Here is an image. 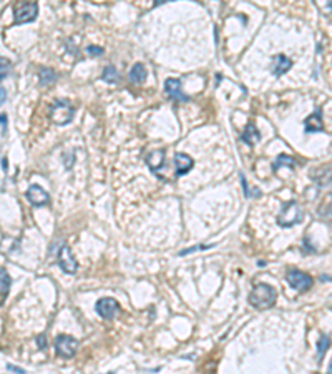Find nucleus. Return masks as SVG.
<instances>
[{
	"label": "nucleus",
	"instance_id": "nucleus-1",
	"mask_svg": "<svg viewBox=\"0 0 332 374\" xmlns=\"http://www.w3.org/2000/svg\"><path fill=\"white\" fill-rule=\"evenodd\" d=\"M276 289L266 283H259L252 288L249 294V304L254 306L256 309H269L276 303Z\"/></svg>",
	"mask_w": 332,
	"mask_h": 374
},
{
	"label": "nucleus",
	"instance_id": "nucleus-2",
	"mask_svg": "<svg viewBox=\"0 0 332 374\" xmlns=\"http://www.w3.org/2000/svg\"><path fill=\"white\" fill-rule=\"evenodd\" d=\"M302 220H304V211H302L299 203L294 200L284 203L279 215H277V223H279L282 228H291L297 225V223H301Z\"/></svg>",
	"mask_w": 332,
	"mask_h": 374
},
{
	"label": "nucleus",
	"instance_id": "nucleus-3",
	"mask_svg": "<svg viewBox=\"0 0 332 374\" xmlns=\"http://www.w3.org/2000/svg\"><path fill=\"white\" fill-rule=\"evenodd\" d=\"M73 115H75V108L68 100H55L50 105V120L55 125L70 123Z\"/></svg>",
	"mask_w": 332,
	"mask_h": 374
},
{
	"label": "nucleus",
	"instance_id": "nucleus-4",
	"mask_svg": "<svg viewBox=\"0 0 332 374\" xmlns=\"http://www.w3.org/2000/svg\"><path fill=\"white\" fill-rule=\"evenodd\" d=\"M37 13H38V5L35 2H22L13 8V18H15L17 25L35 20Z\"/></svg>",
	"mask_w": 332,
	"mask_h": 374
},
{
	"label": "nucleus",
	"instance_id": "nucleus-5",
	"mask_svg": "<svg viewBox=\"0 0 332 374\" xmlns=\"http://www.w3.org/2000/svg\"><path fill=\"white\" fill-rule=\"evenodd\" d=\"M286 280H287V283H289L291 288L297 289L299 293H304V291L312 288V278L307 273H304V271L287 270Z\"/></svg>",
	"mask_w": 332,
	"mask_h": 374
},
{
	"label": "nucleus",
	"instance_id": "nucleus-6",
	"mask_svg": "<svg viewBox=\"0 0 332 374\" xmlns=\"http://www.w3.org/2000/svg\"><path fill=\"white\" fill-rule=\"evenodd\" d=\"M78 349V339L68 336V334H60L55 339V351L62 358H73Z\"/></svg>",
	"mask_w": 332,
	"mask_h": 374
},
{
	"label": "nucleus",
	"instance_id": "nucleus-7",
	"mask_svg": "<svg viewBox=\"0 0 332 374\" xmlns=\"http://www.w3.org/2000/svg\"><path fill=\"white\" fill-rule=\"evenodd\" d=\"M58 265L60 268L68 275H75L78 270V263L75 260V256L72 255V250L68 245H63L58 251Z\"/></svg>",
	"mask_w": 332,
	"mask_h": 374
},
{
	"label": "nucleus",
	"instance_id": "nucleus-8",
	"mask_svg": "<svg viewBox=\"0 0 332 374\" xmlns=\"http://www.w3.org/2000/svg\"><path fill=\"white\" fill-rule=\"evenodd\" d=\"M120 311L118 301L113 298H101L96 301V313L103 319H113Z\"/></svg>",
	"mask_w": 332,
	"mask_h": 374
},
{
	"label": "nucleus",
	"instance_id": "nucleus-9",
	"mask_svg": "<svg viewBox=\"0 0 332 374\" xmlns=\"http://www.w3.org/2000/svg\"><path fill=\"white\" fill-rule=\"evenodd\" d=\"M25 195H27V200L30 201L33 206H43V205H48V201H50V195H48L42 187H38V185H32Z\"/></svg>",
	"mask_w": 332,
	"mask_h": 374
},
{
	"label": "nucleus",
	"instance_id": "nucleus-10",
	"mask_svg": "<svg viewBox=\"0 0 332 374\" xmlns=\"http://www.w3.org/2000/svg\"><path fill=\"white\" fill-rule=\"evenodd\" d=\"M165 92L169 95V98L176 100V101H188L189 96L186 94H183L181 90V80L178 79H166L165 82Z\"/></svg>",
	"mask_w": 332,
	"mask_h": 374
},
{
	"label": "nucleus",
	"instance_id": "nucleus-11",
	"mask_svg": "<svg viewBox=\"0 0 332 374\" xmlns=\"http://www.w3.org/2000/svg\"><path fill=\"white\" fill-rule=\"evenodd\" d=\"M165 158H166L165 150H153V152L146 157V165H148L153 173H156L158 177H163V175H161V168L165 167Z\"/></svg>",
	"mask_w": 332,
	"mask_h": 374
},
{
	"label": "nucleus",
	"instance_id": "nucleus-12",
	"mask_svg": "<svg viewBox=\"0 0 332 374\" xmlns=\"http://www.w3.org/2000/svg\"><path fill=\"white\" fill-rule=\"evenodd\" d=\"M304 130H306V133H316V132H322V130H324V123H322V108H321V106H317L314 113L309 115L304 120Z\"/></svg>",
	"mask_w": 332,
	"mask_h": 374
},
{
	"label": "nucleus",
	"instance_id": "nucleus-13",
	"mask_svg": "<svg viewBox=\"0 0 332 374\" xmlns=\"http://www.w3.org/2000/svg\"><path fill=\"white\" fill-rule=\"evenodd\" d=\"M194 167V162L193 158L189 157L186 153H176L174 155V168H176V177H183V175H186L189 170Z\"/></svg>",
	"mask_w": 332,
	"mask_h": 374
},
{
	"label": "nucleus",
	"instance_id": "nucleus-14",
	"mask_svg": "<svg viewBox=\"0 0 332 374\" xmlns=\"http://www.w3.org/2000/svg\"><path fill=\"white\" fill-rule=\"evenodd\" d=\"M292 67V60L287 58L286 55H274L272 57V75L274 77H281L284 75L287 70Z\"/></svg>",
	"mask_w": 332,
	"mask_h": 374
},
{
	"label": "nucleus",
	"instance_id": "nucleus-15",
	"mask_svg": "<svg viewBox=\"0 0 332 374\" xmlns=\"http://www.w3.org/2000/svg\"><path fill=\"white\" fill-rule=\"evenodd\" d=\"M241 138H243L244 143L249 145V147H254V143L259 142V140H261V133H259V130L256 128V125L252 123V121H249Z\"/></svg>",
	"mask_w": 332,
	"mask_h": 374
},
{
	"label": "nucleus",
	"instance_id": "nucleus-16",
	"mask_svg": "<svg viewBox=\"0 0 332 374\" xmlns=\"http://www.w3.org/2000/svg\"><path fill=\"white\" fill-rule=\"evenodd\" d=\"M146 77H148V72H146L143 64H135L133 69L130 70V80L133 82V84H143L146 80Z\"/></svg>",
	"mask_w": 332,
	"mask_h": 374
},
{
	"label": "nucleus",
	"instance_id": "nucleus-17",
	"mask_svg": "<svg viewBox=\"0 0 332 374\" xmlns=\"http://www.w3.org/2000/svg\"><path fill=\"white\" fill-rule=\"evenodd\" d=\"M38 80H40L42 87H50L57 82V74L52 69H40L38 72Z\"/></svg>",
	"mask_w": 332,
	"mask_h": 374
},
{
	"label": "nucleus",
	"instance_id": "nucleus-18",
	"mask_svg": "<svg viewBox=\"0 0 332 374\" xmlns=\"http://www.w3.org/2000/svg\"><path fill=\"white\" fill-rule=\"evenodd\" d=\"M296 165H297V162H296L294 158L289 157V155H284V153H282V155H279V157L276 158V162L272 163V170H274V172H277V170H279L281 167H289V168H294Z\"/></svg>",
	"mask_w": 332,
	"mask_h": 374
},
{
	"label": "nucleus",
	"instance_id": "nucleus-19",
	"mask_svg": "<svg viewBox=\"0 0 332 374\" xmlns=\"http://www.w3.org/2000/svg\"><path fill=\"white\" fill-rule=\"evenodd\" d=\"M101 80L106 84H118L120 82V74L115 67H105L103 74H101Z\"/></svg>",
	"mask_w": 332,
	"mask_h": 374
},
{
	"label": "nucleus",
	"instance_id": "nucleus-20",
	"mask_svg": "<svg viewBox=\"0 0 332 374\" xmlns=\"http://www.w3.org/2000/svg\"><path fill=\"white\" fill-rule=\"evenodd\" d=\"M329 346H331V338L327 336V334H321L319 341H317V358L319 359L324 358V354L327 353Z\"/></svg>",
	"mask_w": 332,
	"mask_h": 374
},
{
	"label": "nucleus",
	"instance_id": "nucleus-21",
	"mask_svg": "<svg viewBox=\"0 0 332 374\" xmlns=\"http://www.w3.org/2000/svg\"><path fill=\"white\" fill-rule=\"evenodd\" d=\"M0 276H2V299H5V296L8 293V288H10V276H8L5 268L0 270Z\"/></svg>",
	"mask_w": 332,
	"mask_h": 374
},
{
	"label": "nucleus",
	"instance_id": "nucleus-22",
	"mask_svg": "<svg viewBox=\"0 0 332 374\" xmlns=\"http://www.w3.org/2000/svg\"><path fill=\"white\" fill-rule=\"evenodd\" d=\"M208 248H213V246H204V245H201V246H191V248H186V250L179 251V256H184V255L193 253V251H198V250H208Z\"/></svg>",
	"mask_w": 332,
	"mask_h": 374
},
{
	"label": "nucleus",
	"instance_id": "nucleus-23",
	"mask_svg": "<svg viewBox=\"0 0 332 374\" xmlns=\"http://www.w3.org/2000/svg\"><path fill=\"white\" fill-rule=\"evenodd\" d=\"M241 183H243V191H244V196L246 198H251L252 193H251V188L248 187V182L244 180V175L241 173Z\"/></svg>",
	"mask_w": 332,
	"mask_h": 374
},
{
	"label": "nucleus",
	"instance_id": "nucleus-24",
	"mask_svg": "<svg viewBox=\"0 0 332 374\" xmlns=\"http://www.w3.org/2000/svg\"><path fill=\"white\" fill-rule=\"evenodd\" d=\"M86 50H88L90 55H93V57H98V55H101V53H103V48H101V47H95V45H90L88 48H86Z\"/></svg>",
	"mask_w": 332,
	"mask_h": 374
},
{
	"label": "nucleus",
	"instance_id": "nucleus-25",
	"mask_svg": "<svg viewBox=\"0 0 332 374\" xmlns=\"http://www.w3.org/2000/svg\"><path fill=\"white\" fill-rule=\"evenodd\" d=\"M0 62H2V80H3L7 77V74H8V67H10V64H8L5 58H2Z\"/></svg>",
	"mask_w": 332,
	"mask_h": 374
},
{
	"label": "nucleus",
	"instance_id": "nucleus-26",
	"mask_svg": "<svg viewBox=\"0 0 332 374\" xmlns=\"http://www.w3.org/2000/svg\"><path fill=\"white\" fill-rule=\"evenodd\" d=\"M0 120H2V137H5V135H7V115L2 113Z\"/></svg>",
	"mask_w": 332,
	"mask_h": 374
},
{
	"label": "nucleus",
	"instance_id": "nucleus-27",
	"mask_svg": "<svg viewBox=\"0 0 332 374\" xmlns=\"http://www.w3.org/2000/svg\"><path fill=\"white\" fill-rule=\"evenodd\" d=\"M37 343H38V348H40V349H45L47 348V341H45V336H43V334L37 336Z\"/></svg>",
	"mask_w": 332,
	"mask_h": 374
},
{
	"label": "nucleus",
	"instance_id": "nucleus-28",
	"mask_svg": "<svg viewBox=\"0 0 332 374\" xmlns=\"http://www.w3.org/2000/svg\"><path fill=\"white\" fill-rule=\"evenodd\" d=\"M7 369H8V371H13V373H18V374H25V369H20V368H15V366H12V364H7Z\"/></svg>",
	"mask_w": 332,
	"mask_h": 374
},
{
	"label": "nucleus",
	"instance_id": "nucleus-29",
	"mask_svg": "<svg viewBox=\"0 0 332 374\" xmlns=\"http://www.w3.org/2000/svg\"><path fill=\"white\" fill-rule=\"evenodd\" d=\"M2 167H3V172H7V158H2Z\"/></svg>",
	"mask_w": 332,
	"mask_h": 374
},
{
	"label": "nucleus",
	"instance_id": "nucleus-30",
	"mask_svg": "<svg viewBox=\"0 0 332 374\" xmlns=\"http://www.w3.org/2000/svg\"><path fill=\"white\" fill-rule=\"evenodd\" d=\"M3 101H5V89L2 87V103H3Z\"/></svg>",
	"mask_w": 332,
	"mask_h": 374
},
{
	"label": "nucleus",
	"instance_id": "nucleus-31",
	"mask_svg": "<svg viewBox=\"0 0 332 374\" xmlns=\"http://www.w3.org/2000/svg\"><path fill=\"white\" fill-rule=\"evenodd\" d=\"M327 374H332V361L329 364V369H327Z\"/></svg>",
	"mask_w": 332,
	"mask_h": 374
},
{
	"label": "nucleus",
	"instance_id": "nucleus-32",
	"mask_svg": "<svg viewBox=\"0 0 332 374\" xmlns=\"http://www.w3.org/2000/svg\"><path fill=\"white\" fill-rule=\"evenodd\" d=\"M327 7H329L331 10H332V2H329V3H327Z\"/></svg>",
	"mask_w": 332,
	"mask_h": 374
}]
</instances>
